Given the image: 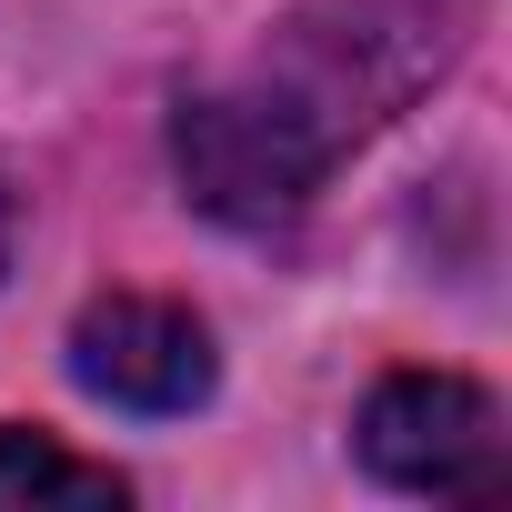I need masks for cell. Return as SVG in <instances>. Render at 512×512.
<instances>
[{"label":"cell","instance_id":"obj_1","mask_svg":"<svg viewBox=\"0 0 512 512\" xmlns=\"http://www.w3.org/2000/svg\"><path fill=\"white\" fill-rule=\"evenodd\" d=\"M171 151H181L191 201L221 211V221H282V211H302V201L322 191V171L342 161L272 81H231V91L181 101Z\"/></svg>","mask_w":512,"mask_h":512},{"label":"cell","instance_id":"obj_2","mask_svg":"<svg viewBox=\"0 0 512 512\" xmlns=\"http://www.w3.org/2000/svg\"><path fill=\"white\" fill-rule=\"evenodd\" d=\"M362 462L392 492H432V502H492L512 472L492 392H472L452 372H392L362 402Z\"/></svg>","mask_w":512,"mask_h":512},{"label":"cell","instance_id":"obj_3","mask_svg":"<svg viewBox=\"0 0 512 512\" xmlns=\"http://www.w3.org/2000/svg\"><path fill=\"white\" fill-rule=\"evenodd\" d=\"M71 372H81V392H101L121 412H191L211 392V332L181 302L111 292L71 322Z\"/></svg>","mask_w":512,"mask_h":512},{"label":"cell","instance_id":"obj_4","mask_svg":"<svg viewBox=\"0 0 512 512\" xmlns=\"http://www.w3.org/2000/svg\"><path fill=\"white\" fill-rule=\"evenodd\" d=\"M0 502H121V472L111 462H81L61 452L51 432H0Z\"/></svg>","mask_w":512,"mask_h":512},{"label":"cell","instance_id":"obj_5","mask_svg":"<svg viewBox=\"0 0 512 512\" xmlns=\"http://www.w3.org/2000/svg\"><path fill=\"white\" fill-rule=\"evenodd\" d=\"M0 262H11V201H0Z\"/></svg>","mask_w":512,"mask_h":512}]
</instances>
